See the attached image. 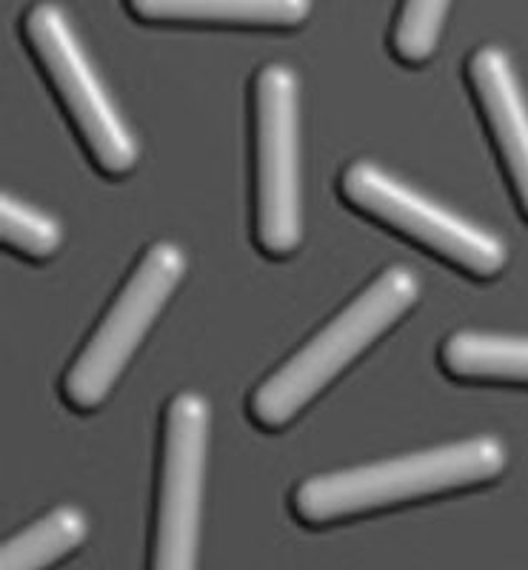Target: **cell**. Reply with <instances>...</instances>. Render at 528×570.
I'll return each instance as SVG.
<instances>
[{
  "mask_svg": "<svg viewBox=\"0 0 528 570\" xmlns=\"http://www.w3.org/2000/svg\"><path fill=\"white\" fill-rule=\"evenodd\" d=\"M506 445L497 436H471L418 454L309 476L294 491L292 508L303 525H334L403 502L483 485L506 471Z\"/></svg>",
  "mask_w": 528,
  "mask_h": 570,
  "instance_id": "1",
  "label": "cell"
},
{
  "mask_svg": "<svg viewBox=\"0 0 528 570\" xmlns=\"http://www.w3.org/2000/svg\"><path fill=\"white\" fill-rule=\"evenodd\" d=\"M420 299V279L411 268L380 272L363 292L266 376L248 400V414L266 431H281L309 402L326 391L360 354L372 348Z\"/></svg>",
  "mask_w": 528,
  "mask_h": 570,
  "instance_id": "2",
  "label": "cell"
},
{
  "mask_svg": "<svg viewBox=\"0 0 528 570\" xmlns=\"http://www.w3.org/2000/svg\"><path fill=\"white\" fill-rule=\"evenodd\" d=\"M255 115V240L266 257H289L303 240L301 83L283 63L263 66L252 86Z\"/></svg>",
  "mask_w": 528,
  "mask_h": 570,
  "instance_id": "3",
  "label": "cell"
},
{
  "mask_svg": "<svg viewBox=\"0 0 528 570\" xmlns=\"http://www.w3.org/2000/svg\"><path fill=\"white\" fill-rule=\"evenodd\" d=\"M186 274V252L175 243H155L137 259L109 312L91 331L63 376V396L75 411L100 409L135 351L160 317Z\"/></svg>",
  "mask_w": 528,
  "mask_h": 570,
  "instance_id": "4",
  "label": "cell"
},
{
  "mask_svg": "<svg viewBox=\"0 0 528 570\" xmlns=\"http://www.w3.org/2000/svg\"><path fill=\"white\" fill-rule=\"evenodd\" d=\"M23 35L95 166L109 177L129 175L140 157V142L111 104L66 9L49 0L35 3L23 18Z\"/></svg>",
  "mask_w": 528,
  "mask_h": 570,
  "instance_id": "5",
  "label": "cell"
},
{
  "mask_svg": "<svg viewBox=\"0 0 528 570\" xmlns=\"http://www.w3.org/2000/svg\"><path fill=\"white\" fill-rule=\"evenodd\" d=\"M343 200L372 220L394 228L426 252L443 257L469 277L489 279L506 268L509 248L497 234L429 200L372 160L352 163L340 177Z\"/></svg>",
  "mask_w": 528,
  "mask_h": 570,
  "instance_id": "6",
  "label": "cell"
},
{
  "mask_svg": "<svg viewBox=\"0 0 528 570\" xmlns=\"http://www.w3.org/2000/svg\"><path fill=\"white\" fill-rule=\"evenodd\" d=\"M206 451L209 402L195 391H180L164 414L149 570H197Z\"/></svg>",
  "mask_w": 528,
  "mask_h": 570,
  "instance_id": "7",
  "label": "cell"
},
{
  "mask_svg": "<svg viewBox=\"0 0 528 570\" xmlns=\"http://www.w3.org/2000/svg\"><path fill=\"white\" fill-rule=\"evenodd\" d=\"M466 71L517 203L528 217V104L515 66L500 46H480L469 58Z\"/></svg>",
  "mask_w": 528,
  "mask_h": 570,
  "instance_id": "8",
  "label": "cell"
},
{
  "mask_svg": "<svg viewBox=\"0 0 528 570\" xmlns=\"http://www.w3.org/2000/svg\"><path fill=\"white\" fill-rule=\"evenodd\" d=\"M149 23H221V27L292 29L306 23L312 0H126Z\"/></svg>",
  "mask_w": 528,
  "mask_h": 570,
  "instance_id": "9",
  "label": "cell"
},
{
  "mask_svg": "<svg viewBox=\"0 0 528 570\" xmlns=\"http://www.w3.org/2000/svg\"><path fill=\"white\" fill-rule=\"evenodd\" d=\"M440 365L457 380L528 385V337L457 331L440 348Z\"/></svg>",
  "mask_w": 528,
  "mask_h": 570,
  "instance_id": "10",
  "label": "cell"
},
{
  "mask_svg": "<svg viewBox=\"0 0 528 570\" xmlns=\"http://www.w3.org/2000/svg\"><path fill=\"white\" fill-rule=\"evenodd\" d=\"M86 537L89 517L75 505H58L3 544L0 570H49L78 551Z\"/></svg>",
  "mask_w": 528,
  "mask_h": 570,
  "instance_id": "11",
  "label": "cell"
},
{
  "mask_svg": "<svg viewBox=\"0 0 528 570\" xmlns=\"http://www.w3.org/2000/svg\"><path fill=\"white\" fill-rule=\"evenodd\" d=\"M0 237L9 252L27 259H49L63 243V228L52 214L40 212L12 195L0 200Z\"/></svg>",
  "mask_w": 528,
  "mask_h": 570,
  "instance_id": "12",
  "label": "cell"
},
{
  "mask_svg": "<svg viewBox=\"0 0 528 570\" xmlns=\"http://www.w3.org/2000/svg\"><path fill=\"white\" fill-rule=\"evenodd\" d=\"M451 0H403L392 29V52L403 63H426L440 43Z\"/></svg>",
  "mask_w": 528,
  "mask_h": 570,
  "instance_id": "13",
  "label": "cell"
}]
</instances>
